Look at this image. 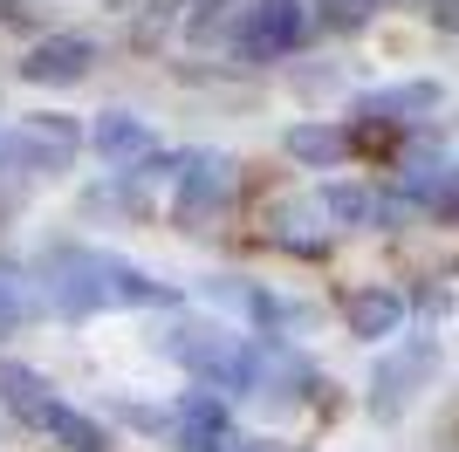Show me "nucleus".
Here are the masks:
<instances>
[{"mask_svg": "<svg viewBox=\"0 0 459 452\" xmlns=\"http://www.w3.org/2000/svg\"><path fill=\"white\" fill-rule=\"evenodd\" d=\"M158 357H172L192 384H206L220 397H254L261 391V343L233 336L220 322H199V316H178L158 329Z\"/></svg>", "mask_w": 459, "mask_h": 452, "instance_id": "obj_1", "label": "nucleus"}, {"mask_svg": "<svg viewBox=\"0 0 459 452\" xmlns=\"http://www.w3.org/2000/svg\"><path fill=\"white\" fill-rule=\"evenodd\" d=\"M308 28H316L308 0H240V14L227 21V48L247 69H274L308 48Z\"/></svg>", "mask_w": 459, "mask_h": 452, "instance_id": "obj_2", "label": "nucleus"}, {"mask_svg": "<svg viewBox=\"0 0 459 452\" xmlns=\"http://www.w3.org/2000/svg\"><path fill=\"white\" fill-rule=\"evenodd\" d=\"M233 199V158L227 151H186V165L172 178V226L206 233Z\"/></svg>", "mask_w": 459, "mask_h": 452, "instance_id": "obj_3", "label": "nucleus"}, {"mask_svg": "<svg viewBox=\"0 0 459 452\" xmlns=\"http://www.w3.org/2000/svg\"><path fill=\"white\" fill-rule=\"evenodd\" d=\"M96 62H103V41L82 35V28H56V35H41L28 56H21V83H35V90H76L90 83Z\"/></svg>", "mask_w": 459, "mask_h": 452, "instance_id": "obj_4", "label": "nucleus"}, {"mask_svg": "<svg viewBox=\"0 0 459 452\" xmlns=\"http://www.w3.org/2000/svg\"><path fill=\"white\" fill-rule=\"evenodd\" d=\"M432 370H439V336H404L398 350L370 370V412H377V418H398L404 404L432 384Z\"/></svg>", "mask_w": 459, "mask_h": 452, "instance_id": "obj_5", "label": "nucleus"}, {"mask_svg": "<svg viewBox=\"0 0 459 452\" xmlns=\"http://www.w3.org/2000/svg\"><path fill=\"white\" fill-rule=\"evenodd\" d=\"M41 301L56 309V316L82 322L103 309V282H96V247H56L48 261H41Z\"/></svg>", "mask_w": 459, "mask_h": 452, "instance_id": "obj_6", "label": "nucleus"}, {"mask_svg": "<svg viewBox=\"0 0 459 452\" xmlns=\"http://www.w3.org/2000/svg\"><path fill=\"white\" fill-rule=\"evenodd\" d=\"M233 412L227 397L206 391V384H192V391H178L172 404V452H233Z\"/></svg>", "mask_w": 459, "mask_h": 452, "instance_id": "obj_7", "label": "nucleus"}, {"mask_svg": "<svg viewBox=\"0 0 459 452\" xmlns=\"http://www.w3.org/2000/svg\"><path fill=\"white\" fill-rule=\"evenodd\" d=\"M96 282H103V309H178V288L158 282V274H144L137 261H124V254H96Z\"/></svg>", "mask_w": 459, "mask_h": 452, "instance_id": "obj_8", "label": "nucleus"}, {"mask_svg": "<svg viewBox=\"0 0 459 452\" xmlns=\"http://www.w3.org/2000/svg\"><path fill=\"white\" fill-rule=\"evenodd\" d=\"M398 199H404V206H425V213H459L453 158H439V151H411L404 171H398Z\"/></svg>", "mask_w": 459, "mask_h": 452, "instance_id": "obj_9", "label": "nucleus"}, {"mask_svg": "<svg viewBox=\"0 0 459 452\" xmlns=\"http://www.w3.org/2000/svg\"><path fill=\"white\" fill-rule=\"evenodd\" d=\"M439 103H446L439 83H391V90H364L350 110L364 124H425V117H439Z\"/></svg>", "mask_w": 459, "mask_h": 452, "instance_id": "obj_10", "label": "nucleus"}, {"mask_svg": "<svg viewBox=\"0 0 459 452\" xmlns=\"http://www.w3.org/2000/svg\"><path fill=\"white\" fill-rule=\"evenodd\" d=\"M82 151H96L103 165H137L144 151H152V124L137 110H96L90 117V131H82Z\"/></svg>", "mask_w": 459, "mask_h": 452, "instance_id": "obj_11", "label": "nucleus"}, {"mask_svg": "<svg viewBox=\"0 0 459 452\" xmlns=\"http://www.w3.org/2000/svg\"><path fill=\"white\" fill-rule=\"evenodd\" d=\"M398 206H404V199H384V192L357 186V178H336V186L316 192V213H323L329 226H391Z\"/></svg>", "mask_w": 459, "mask_h": 452, "instance_id": "obj_12", "label": "nucleus"}, {"mask_svg": "<svg viewBox=\"0 0 459 452\" xmlns=\"http://www.w3.org/2000/svg\"><path fill=\"white\" fill-rule=\"evenodd\" d=\"M0 404H7L28 432H41V425L56 418L62 397H56V384H48L41 370H28V363H14V357H0Z\"/></svg>", "mask_w": 459, "mask_h": 452, "instance_id": "obj_13", "label": "nucleus"}, {"mask_svg": "<svg viewBox=\"0 0 459 452\" xmlns=\"http://www.w3.org/2000/svg\"><path fill=\"white\" fill-rule=\"evenodd\" d=\"M343 322L357 343H391L404 329V295L398 288H357V295L343 301Z\"/></svg>", "mask_w": 459, "mask_h": 452, "instance_id": "obj_14", "label": "nucleus"}, {"mask_svg": "<svg viewBox=\"0 0 459 452\" xmlns=\"http://www.w3.org/2000/svg\"><path fill=\"white\" fill-rule=\"evenodd\" d=\"M41 439H56L62 452H117V432L103 425V418H90V412H76L69 397L56 404V418L41 425Z\"/></svg>", "mask_w": 459, "mask_h": 452, "instance_id": "obj_15", "label": "nucleus"}, {"mask_svg": "<svg viewBox=\"0 0 459 452\" xmlns=\"http://www.w3.org/2000/svg\"><path fill=\"white\" fill-rule=\"evenodd\" d=\"M21 131H28V137L41 144L48 171H69V165L82 158V124H76V117H62V110H35L28 124H21Z\"/></svg>", "mask_w": 459, "mask_h": 452, "instance_id": "obj_16", "label": "nucleus"}, {"mask_svg": "<svg viewBox=\"0 0 459 452\" xmlns=\"http://www.w3.org/2000/svg\"><path fill=\"white\" fill-rule=\"evenodd\" d=\"M281 144H288V158H295V165H308V171H336V165L350 158V137L336 131V124H295Z\"/></svg>", "mask_w": 459, "mask_h": 452, "instance_id": "obj_17", "label": "nucleus"}, {"mask_svg": "<svg viewBox=\"0 0 459 452\" xmlns=\"http://www.w3.org/2000/svg\"><path fill=\"white\" fill-rule=\"evenodd\" d=\"M48 301H41V288L21 274V267H0V336H14V329H28V322L41 316Z\"/></svg>", "mask_w": 459, "mask_h": 452, "instance_id": "obj_18", "label": "nucleus"}, {"mask_svg": "<svg viewBox=\"0 0 459 452\" xmlns=\"http://www.w3.org/2000/svg\"><path fill=\"white\" fill-rule=\"evenodd\" d=\"M316 220H323L316 206H281L274 213V240H281L288 254H329V233H308Z\"/></svg>", "mask_w": 459, "mask_h": 452, "instance_id": "obj_19", "label": "nucleus"}, {"mask_svg": "<svg viewBox=\"0 0 459 452\" xmlns=\"http://www.w3.org/2000/svg\"><path fill=\"white\" fill-rule=\"evenodd\" d=\"M240 14V0H186V41L227 35V21Z\"/></svg>", "mask_w": 459, "mask_h": 452, "instance_id": "obj_20", "label": "nucleus"}, {"mask_svg": "<svg viewBox=\"0 0 459 452\" xmlns=\"http://www.w3.org/2000/svg\"><path fill=\"white\" fill-rule=\"evenodd\" d=\"M377 7H384V0H316V21H323L329 35H357Z\"/></svg>", "mask_w": 459, "mask_h": 452, "instance_id": "obj_21", "label": "nucleus"}, {"mask_svg": "<svg viewBox=\"0 0 459 452\" xmlns=\"http://www.w3.org/2000/svg\"><path fill=\"white\" fill-rule=\"evenodd\" d=\"M233 452H281V446H274V439H247V432H240V439H233Z\"/></svg>", "mask_w": 459, "mask_h": 452, "instance_id": "obj_22", "label": "nucleus"}]
</instances>
